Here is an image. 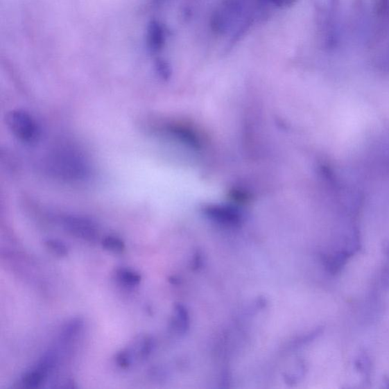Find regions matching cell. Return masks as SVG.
<instances>
[{"mask_svg":"<svg viewBox=\"0 0 389 389\" xmlns=\"http://www.w3.org/2000/svg\"><path fill=\"white\" fill-rule=\"evenodd\" d=\"M275 6L281 8L289 7L293 5L297 0H267Z\"/></svg>","mask_w":389,"mask_h":389,"instance_id":"cell-12","label":"cell"},{"mask_svg":"<svg viewBox=\"0 0 389 389\" xmlns=\"http://www.w3.org/2000/svg\"><path fill=\"white\" fill-rule=\"evenodd\" d=\"M46 377L43 371L36 368L26 372L22 376L21 382L27 388H35L43 384Z\"/></svg>","mask_w":389,"mask_h":389,"instance_id":"cell-5","label":"cell"},{"mask_svg":"<svg viewBox=\"0 0 389 389\" xmlns=\"http://www.w3.org/2000/svg\"><path fill=\"white\" fill-rule=\"evenodd\" d=\"M62 224L69 233L87 241L97 239L98 232L96 224L89 218L67 216L62 218Z\"/></svg>","mask_w":389,"mask_h":389,"instance_id":"cell-4","label":"cell"},{"mask_svg":"<svg viewBox=\"0 0 389 389\" xmlns=\"http://www.w3.org/2000/svg\"><path fill=\"white\" fill-rule=\"evenodd\" d=\"M45 245L47 249H49L54 255L64 257L68 255V249L66 245L58 240H46L45 241Z\"/></svg>","mask_w":389,"mask_h":389,"instance_id":"cell-9","label":"cell"},{"mask_svg":"<svg viewBox=\"0 0 389 389\" xmlns=\"http://www.w3.org/2000/svg\"><path fill=\"white\" fill-rule=\"evenodd\" d=\"M116 275L118 279L123 284L130 286V287L138 285L141 280V277L139 273L133 272L130 269H119L117 270Z\"/></svg>","mask_w":389,"mask_h":389,"instance_id":"cell-7","label":"cell"},{"mask_svg":"<svg viewBox=\"0 0 389 389\" xmlns=\"http://www.w3.org/2000/svg\"><path fill=\"white\" fill-rule=\"evenodd\" d=\"M116 363L122 369L129 368L132 363V355L128 351H123L116 356Z\"/></svg>","mask_w":389,"mask_h":389,"instance_id":"cell-11","label":"cell"},{"mask_svg":"<svg viewBox=\"0 0 389 389\" xmlns=\"http://www.w3.org/2000/svg\"><path fill=\"white\" fill-rule=\"evenodd\" d=\"M245 0H224L211 15L212 31L218 35H225L239 21L244 12Z\"/></svg>","mask_w":389,"mask_h":389,"instance_id":"cell-3","label":"cell"},{"mask_svg":"<svg viewBox=\"0 0 389 389\" xmlns=\"http://www.w3.org/2000/svg\"><path fill=\"white\" fill-rule=\"evenodd\" d=\"M155 347V343L152 338H146L143 340L140 348H139V355L141 358L147 359L148 357L153 352Z\"/></svg>","mask_w":389,"mask_h":389,"instance_id":"cell-10","label":"cell"},{"mask_svg":"<svg viewBox=\"0 0 389 389\" xmlns=\"http://www.w3.org/2000/svg\"><path fill=\"white\" fill-rule=\"evenodd\" d=\"M51 171L61 178L80 180L88 176L89 168L80 155L71 152L54 155L50 162Z\"/></svg>","mask_w":389,"mask_h":389,"instance_id":"cell-2","label":"cell"},{"mask_svg":"<svg viewBox=\"0 0 389 389\" xmlns=\"http://www.w3.org/2000/svg\"><path fill=\"white\" fill-rule=\"evenodd\" d=\"M6 119L8 128L22 142L33 145L41 138V128L35 119L26 110H11Z\"/></svg>","mask_w":389,"mask_h":389,"instance_id":"cell-1","label":"cell"},{"mask_svg":"<svg viewBox=\"0 0 389 389\" xmlns=\"http://www.w3.org/2000/svg\"><path fill=\"white\" fill-rule=\"evenodd\" d=\"M103 248L107 250L121 253L125 250V243L120 238L109 236L102 241Z\"/></svg>","mask_w":389,"mask_h":389,"instance_id":"cell-8","label":"cell"},{"mask_svg":"<svg viewBox=\"0 0 389 389\" xmlns=\"http://www.w3.org/2000/svg\"><path fill=\"white\" fill-rule=\"evenodd\" d=\"M83 325L81 319L76 318L68 322L62 331L61 338L63 340L69 341L78 336Z\"/></svg>","mask_w":389,"mask_h":389,"instance_id":"cell-6","label":"cell"}]
</instances>
